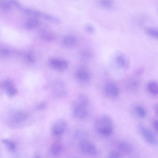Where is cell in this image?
Instances as JSON below:
<instances>
[{"mask_svg":"<svg viewBox=\"0 0 158 158\" xmlns=\"http://www.w3.org/2000/svg\"><path fill=\"white\" fill-rule=\"evenodd\" d=\"M88 103L87 96L83 94L78 95L73 102V106H82L86 107Z\"/></svg>","mask_w":158,"mask_h":158,"instance_id":"8fae6325","label":"cell"},{"mask_svg":"<svg viewBox=\"0 0 158 158\" xmlns=\"http://www.w3.org/2000/svg\"><path fill=\"white\" fill-rule=\"evenodd\" d=\"M66 123L62 119L57 120L54 124L52 127V132L56 136L61 135L64 132L66 127Z\"/></svg>","mask_w":158,"mask_h":158,"instance_id":"8992f818","label":"cell"},{"mask_svg":"<svg viewBox=\"0 0 158 158\" xmlns=\"http://www.w3.org/2000/svg\"><path fill=\"white\" fill-rule=\"evenodd\" d=\"M86 107L82 106H73L72 115L75 118L81 120L85 118L87 116Z\"/></svg>","mask_w":158,"mask_h":158,"instance_id":"ba28073f","label":"cell"},{"mask_svg":"<svg viewBox=\"0 0 158 158\" xmlns=\"http://www.w3.org/2000/svg\"><path fill=\"white\" fill-rule=\"evenodd\" d=\"M135 110L138 116L140 118H144L146 115L145 109L141 106H136L135 108Z\"/></svg>","mask_w":158,"mask_h":158,"instance_id":"7402d4cb","label":"cell"},{"mask_svg":"<svg viewBox=\"0 0 158 158\" xmlns=\"http://www.w3.org/2000/svg\"><path fill=\"white\" fill-rule=\"evenodd\" d=\"M158 105L157 104H156L154 106V110L156 114L157 115L158 110H157Z\"/></svg>","mask_w":158,"mask_h":158,"instance_id":"836d02e7","label":"cell"},{"mask_svg":"<svg viewBox=\"0 0 158 158\" xmlns=\"http://www.w3.org/2000/svg\"><path fill=\"white\" fill-rule=\"evenodd\" d=\"M79 146L81 151L85 154L92 156H96L97 150L95 145L92 142L86 140H81Z\"/></svg>","mask_w":158,"mask_h":158,"instance_id":"3957f363","label":"cell"},{"mask_svg":"<svg viewBox=\"0 0 158 158\" xmlns=\"http://www.w3.org/2000/svg\"><path fill=\"white\" fill-rule=\"evenodd\" d=\"M36 158H40L39 157H37Z\"/></svg>","mask_w":158,"mask_h":158,"instance_id":"e575fe53","label":"cell"},{"mask_svg":"<svg viewBox=\"0 0 158 158\" xmlns=\"http://www.w3.org/2000/svg\"><path fill=\"white\" fill-rule=\"evenodd\" d=\"M66 93L65 85L62 83L57 82L53 85L52 93L54 97L57 98H62L66 95Z\"/></svg>","mask_w":158,"mask_h":158,"instance_id":"52a82bcc","label":"cell"},{"mask_svg":"<svg viewBox=\"0 0 158 158\" xmlns=\"http://www.w3.org/2000/svg\"><path fill=\"white\" fill-rule=\"evenodd\" d=\"M28 116V113L25 111L16 110L12 111L10 113L9 118L12 123L18 124L25 121Z\"/></svg>","mask_w":158,"mask_h":158,"instance_id":"277c9868","label":"cell"},{"mask_svg":"<svg viewBox=\"0 0 158 158\" xmlns=\"http://www.w3.org/2000/svg\"><path fill=\"white\" fill-rule=\"evenodd\" d=\"M45 106V105L44 103H41L37 105L35 108L37 110H40L44 108Z\"/></svg>","mask_w":158,"mask_h":158,"instance_id":"d6a6232c","label":"cell"},{"mask_svg":"<svg viewBox=\"0 0 158 158\" xmlns=\"http://www.w3.org/2000/svg\"><path fill=\"white\" fill-rule=\"evenodd\" d=\"M76 76L78 80L83 81L89 80L90 78L89 73L84 69L78 70L76 73Z\"/></svg>","mask_w":158,"mask_h":158,"instance_id":"9a60e30c","label":"cell"},{"mask_svg":"<svg viewBox=\"0 0 158 158\" xmlns=\"http://www.w3.org/2000/svg\"><path fill=\"white\" fill-rule=\"evenodd\" d=\"M104 89L106 94L110 96L116 97L119 95V89L117 86L113 84L109 83L107 84Z\"/></svg>","mask_w":158,"mask_h":158,"instance_id":"30bf717a","label":"cell"},{"mask_svg":"<svg viewBox=\"0 0 158 158\" xmlns=\"http://www.w3.org/2000/svg\"><path fill=\"white\" fill-rule=\"evenodd\" d=\"M40 36L43 40L48 41H52L55 38V35L50 31L43 30L40 32Z\"/></svg>","mask_w":158,"mask_h":158,"instance_id":"5bb4252c","label":"cell"},{"mask_svg":"<svg viewBox=\"0 0 158 158\" xmlns=\"http://www.w3.org/2000/svg\"><path fill=\"white\" fill-rule=\"evenodd\" d=\"M2 141L7 146V147L11 150H13L15 148V145L14 143L8 139H4Z\"/></svg>","mask_w":158,"mask_h":158,"instance_id":"4316f807","label":"cell"},{"mask_svg":"<svg viewBox=\"0 0 158 158\" xmlns=\"http://www.w3.org/2000/svg\"><path fill=\"white\" fill-rule=\"evenodd\" d=\"M98 4L101 7L108 9L112 8L114 6L113 2L110 0L99 1Z\"/></svg>","mask_w":158,"mask_h":158,"instance_id":"ffe728a7","label":"cell"},{"mask_svg":"<svg viewBox=\"0 0 158 158\" xmlns=\"http://www.w3.org/2000/svg\"><path fill=\"white\" fill-rule=\"evenodd\" d=\"M148 89L150 93L156 95L158 93V87L157 82L155 81L150 82L147 85Z\"/></svg>","mask_w":158,"mask_h":158,"instance_id":"ac0fdd59","label":"cell"},{"mask_svg":"<svg viewBox=\"0 0 158 158\" xmlns=\"http://www.w3.org/2000/svg\"><path fill=\"white\" fill-rule=\"evenodd\" d=\"M82 54L84 56L87 58H90L92 56L91 53L87 51L84 52H83Z\"/></svg>","mask_w":158,"mask_h":158,"instance_id":"1f68e13d","label":"cell"},{"mask_svg":"<svg viewBox=\"0 0 158 158\" xmlns=\"http://www.w3.org/2000/svg\"><path fill=\"white\" fill-rule=\"evenodd\" d=\"M5 91L8 96L10 97L14 96L17 93V89L14 86L8 88Z\"/></svg>","mask_w":158,"mask_h":158,"instance_id":"d4e9b609","label":"cell"},{"mask_svg":"<svg viewBox=\"0 0 158 158\" xmlns=\"http://www.w3.org/2000/svg\"><path fill=\"white\" fill-rule=\"evenodd\" d=\"M44 19L56 23H60V19L50 14L41 12L40 16Z\"/></svg>","mask_w":158,"mask_h":158,"instance_id":"d6986e66","label":"cell"},{"mask_svg":"<svg viewBox=\"0 0 158 158\" xmlns=\"http://www.w3.org/2000/svg\"><path fill=\"white\" fill-rule=\"evenodd\" d=\"M49 63L52 68L59 71L65 70L68 67V64L66 61L57 58H53L50 59Z\"/></svg>","mask_w":158,"mask_h":158,"instance_id":"5b68a950","label":"cell"},{"mask_svg":"<svg viewBox=\"0 0 158 158\" xmlns=\"http://www.w3.org/2000/svg\"><path fill=\"white\" fill-rule=\"evenodd\" d=\"M146 34L149 36L155 38L158 37V31L156 28L149 27L145 29Z\"/></svg>","mask_w":158,"mask_h":158,"instance_id":"603a6c76","label":"cell"},{"mask_svg":"<svg viewBox=\"0 0 158 158\" xmlns=\"http://www.w3.org/2000/svg\"><path fill=\"white\" fill-rule=\"evenodd\" d=\"M118 147L120 152L125 154H130L132 151V148L131 144L126 142H119Z\"/></svg>","mask_w":158,"mask_h":158,"instance_id":"7c38bea8","label":"cell"},{"mask_svg":"<svg viewBox=\"0 0 158 158\" xmlns=\"http://www.w3.org/2000/svg\"><path fill=\"white\" fill-rule=\"evenodd\" d=\"M62 149V146L58 142H55L52 143L51 147V152L53 156L58 155Z\"/></svg>","mask_w":158,"mask_h":158,"instance_id":"e0dca14e","label":"cell"},{"mask_svg":"<svg viewBox=\"0 0 158 158\" xmlns=\"http://www.w3.org/2000/svg\"><path fill=\"white\" fill-rule=\"evenodd\" d=\"M40 24V20L35 18H31L26 21L25 26L28 29H32L38 27Z\"/></svg>","mask_w":158,"mask_h":158,"instance_id":"4fadbf2b","label":"cell"},{"mask_svg":"<svg viewBox=\"0 0 158 158\" xmlns=\"http://www.w3.org/2000/svg\"><path fill=\"white\" fill-rule=\"evenodd\" d=\"M139 130L142 137L147 143L152 145L157 144V137L151 130L144 125H140Z\"/></svg>","mask_w":158,"mask_h":158,"instance_id":"7a4b0ae2","label":"cell"},{"mask_svg":"<svg viewBox=\"0 0 158 158\" xmlns=\"http://www.w3.org/2000/svg\"><path fill=\"white\" fill-rule=\"evenodd\" d=\"M14 86L13 81L10 79H6L0 83V88L5 90L8 88Z\"/></svg>","mask_w":158,"mask_h":158,"instance_id":"44dd1931","label":"cell"},{"mask_svg":"<svg viewBox=\"0 0 158 158\" xmlns=\"http://www.w3.org/2000/svg\"><path fill=\"white\" fill-rule=\"evenodd\" d=\"M153 126L155 131L157 132L158 129V123L157 120H155L154 121L153 123Z\"/></svg>","mask_w":158,"mask_h":158,"instance_id":"4dcf8cb0","label":"cell"},{"mask_svg":"<svg viewBox=\"0 0 158 158\" xmlns=\"http://www.w3.org/2000/svg\"><path fill=\"white\" fill-rule=\"evenodd\" d=\"M85 29L86 32L91 34L94 33L95 31L94 27L89 24H87L85 26Z\"/></svg>","mask_w":158,"mask_h":158,"instance_id":"83f0119b","label":"cell"},{"mask_svg":"<svg viewBox=\"0 0 158 158\" xmlns=\"http://www.w3.org/2000/svg\"><path fill=\"white\" fill-rule=\"evenodd\" d=\"M115 61L116 65L119 68L126 69L129 67L130 63L126 56L122 53H119L115 57Z\"/></svg>","mask_w":158,"mask_h":158,"instance_id":"9c48e42d","label":"cell"},{"mask_svg":"<svg viewBox=\"0 0 158 158\" xmlns=\"http://www.w3.org/2000/svg\"><path fill=\"white\" fill-rule=\"evenodd\" d=\"M94 127L97 132L104 136H110L113 132V121L106 115H101L97 118L94 122Z\"/></svg>","mask_w":158,"mask_h":158,"instance_id":"6da1fadb","label":"cell"},{"mask_svg":"<svg viewBox=\"0 0 158 158\" xmlns=\"http://www.w3.org/2000/svg\"><path fill=\"white\" fill-rule=\"evenodd\" d=\"M109 158H125L120 151L114 150L111 151L109 156Z\"/></svg>","mask_w":158,"mask_h":158,"instance_id":"cb8c5ba5","label":"cell"},{"mask_svg":"<svg viewBox=\"0 0 158 158\" xmlns=\"http://www.w3.org/2000/svg\"><path fill=\"white\" fill-rule=\"evenodd\" d=\"M26 57L27 60L31 63H33L34 61V58L30 54H27L26 56Z\"/></svg>","mask_w":158,"mask_h":158,"instance_id":"f1b7e54d","label":"cell"},{"mask_svg":"<svg viewBox=\"0 0 158 158\" xmlns=\"http://www.w3.org/2000/svg\"><path fill=\"white\" fill-rule=\"evenodd\" d=\"M0 7L3 10L7 11L11 9V6L9 2L3 1L0 2Z\"/></svg>","mask_w":158,"mask_h":158,"instance_id":"484cf974","label":"cell"},{"mask_svg":"<svg viewBox=\"0 0 158 158\" xmlns=\"http://www.w3.org/2000/svg\"><path fill=\"white\" fill-rule=\"evenodd\" d=\"M77 42V39L74 35H69L66 36L63 40V44L68 46H71L74 45Z\"/></svg>","mask_w":158,"mask_h":158,"instance_id":"2e32d148","label":"cell"},{"mask_svg":"<svg viewBox=\"0 0 158 158\" xmlns=\"http://www.w3.org/2000/svg\"><path fill=\"white\" fill-rule=\"evenodd\" d=\"M0 53L3 56H7L10 54V51L7 49H2L0 50Z\"/></svg>","mask_w":158,"mask_h":158,"instance_id":"f546056e","label":"cell"}]
</instances>
